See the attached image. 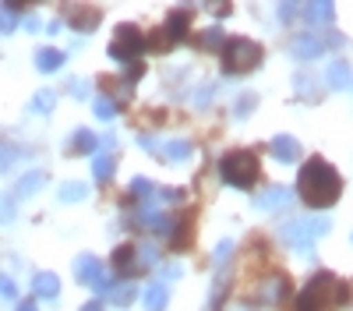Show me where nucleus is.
<instances>
[{"label": "nucleus", "mask_w": 353, "mask_h": 311, "mask_svg": "<svg viewBox=\"0 0 353 311\" xmlns=\"http://www.w3.org/2000/svg\"><path fill=\"white\" fill-rule=\"evenodd\" d=\"M346 297L350 290L343 279H336L332 272H314L297 294V301H293V311H339Z\"/></svg>", "instance_id": "nucleus-2"}, {"label": "nucleus", "mask_w": 353, "mask_h": 311, "mask_svg": "<svg viewBox=\"0 0 353 311\" xmlns=\"http://www.w3.org/2000/svg\"><path fill=\"white\" fill-rule=\"evenodd\" d=\"M53 106H57V92H53V89H39V92L32 96V103H28V110H32V113H39V117L53 113Z\"/></svg>", "instance_id": "nucleus-18"}, {"label": "nucleus", "mask_w": 353, "mask_h": 311, "mask_svg": "<svg viewBox=\"0 0 353 311\" xmlns=\"http://www.w3.org/2000/svg\"><path fill=\"white\" fill-rule=\"evenodd\" d=\"M283 241L297 251H307L314 244V230H311V219H290L283 223Z\"/></svg>", "instance_id": "nucleus-7"}, {"label": "nucleus", "mask_w": 353, "mask_h": 311, "mask_svg": "<svg viewBox=\"0 0 353 311\" xmlns=\"http://www.w3.org/2000/svg\"><path fill=\"white\" fill-rule=\"evenodd\" d=\"M71 14H74V28H78V32H81V28H85V32H88V28H96V21H99V11L96 8H71Z\"/></svg>", "instance_id": "nucleus-22"}, {"label": "nucleus", "mask_w": 353, "mask_h": 311, "mask_svg": "<svg viewBox=\"0 0 353 311\" xmlns=\"http://www.w3.org/2000/svg\"><path fill=\"white\" fill-rule=\"evenodd\" d=\"M85 194H88V184H81V181H68V184H61V202H81Z\"/></svg>", "instance_id": "nucleus-23"}, {"label": "nucleus", "mask_w": 353, "mask_h": 311, "mask_svg": "<svg viewBox=\"0 0 353 311\" xmlns=\"http://www.w3.org/2000/svg\"><path fill=\"white\" fill-rule=\"evenodd\" d=\"M219 177L230 184V188H241V191H251L258 184V156L251 149H237V152H226L219 159Z\"/></svg>", "instance_id": "nucleus-3"}, {"label": "nucleus", "mask_w": 353, "mask_h": 311, "mask_svg": "<svg viewBox=\"0 0 353 311\" xmlns=\"http://www.w3.org/2000/svg\"><path fill=\"white\" fill-rule=\"evenodd\" d=\"M261 57H265V50L254 39L233 36V39L223 43V71L226 74H251L261 64Z\"/></svg>", "instance_id": "nucleus-4"}, {"label": "nucleus", "mask_w": 353, "mask_h": 311, "mask_svg": "<svg viewBox=\"0 0 353 311\" xmlns=\"http://www.w3.org/2000/svg\"><path fill=\"white\" fill-rule=\"evenodd\" d=\"M297 11H301L297 4H279V18L283 21H293V14H297Z\"/></svg>", "instance_id": "nucleus-36"}, {"label": "nucleus", "mask_w": 353, "mask_h": 311, "mask_svg": "<svg viewBox=\"0 0 353 311\" xmlns=\"http://www.w3.org/2000/svg\"><path fill=\"white\" fill-rule=\"evenodd\" d=\"M145 226H149L152 234H159V237H173V216H166V212H156V209H145Z\"/></svg>", "instance_id": "nucleus-16"}, {"label": "nucleus", "mask_w": 353, "mask_h": 311, "mask_svg": "<svg viewBox=\"0 0 353 311\" xmlns=\"http://www.w3.org/2000/svg\"><path fill=\"white\" fill-rule=\"evenodd\" d=\"M138 146H141L145 152H156V156L163 152V146H159V141H156V138H149V134H141V138H138Z\"/></svg>", "instance_id": "nucleus-33"}, {"label": "nucleus", "mask_w": 353, "mask_h": 311, "mask_svg": "<svg viewBox=\"0 0 353 311\" xmlns=\"http://www.w3.org/2000/svg\"><path fill=\"white\" fill-rule=\"evenodd\" d=\"M269 152H272L276 159L290 163V159H297V156H301V146H297V141H293L290 134H279V138H272V146H269Z\"/></svg>", "instance_id": "nucleus-17"}, {"label": "nucleus", "mask_w": 353, "mask_h": 311, "mask_svg": "<svg viewBox=\"0 0 353 311\" xmlns=\"http://www.w3.org/2000/svg\"><path fill=\"white\" fill-rule=\"evenodd\" d=\"M131 191H134V198H141V202L152 209V202H156V191H159V188H156L152 181H145V177H134V181H131Z\"/></svg>", "instance_id": "nucleus-20"}, {"label": "nucleus", "mask_w": 353, "mask_h": 311, "mask_svg": "<svg viewBox=\"0 0 353 311\" xmlns=\"http://www.w3.org/2000/svg\"><path fill=\"white\" fill-rule=\"evenodd\" d=\"M21 156V149H14V146H8V141H0V174L4 170H11V163Z\"/></svg>", "instance_id": "nucleus-28"}, {"label": "nucleus", "mask_w": 353, "mask_h": 311, "mask_svg": "<svg viewBox=\"0 0 353 311\" xmlns=\"http://www.w3.org/2000/svg\"><path fill=\"white\" fill-rule=\"evenodd\" d=\"M230 251H233V241H219V248H216V254H212L216 265H223V262L230 259Z\"/></svg>", "instance_id": "nucleus-32"}, {"label": "nucleus", "mask_w": 353, "mask_h": 311, "mask_svg": "<svg viewBox=\"0 0 353 311\" xmlns=\"http://www.w3.org/2000/svg\"><path fill=\"white\" fill-rule=\"evenodd\" d=\"M339 191H343V181L339 174L325 163V159H307L301 166V177H297V194L304 198V202L311 209H329L339 202Z\"/></svg>", "instance_id": "nucleus-1"}, {"label": "nucleus", "mask_w": 353, "mask_h": 311, "mask_svg": "<svg viewBox=\"0 0 353 311\" xmlns=\"http://www.w3.org/2000/svg\"><path fill=\"white\" fill-rule=\"evenodd\" d=\"M25 28H28V32H36V28H39V18L28 14V18H25Z\"/></svg>", "instance_id": "nucleus-38"}, {"label": "nucleus", "mask_w": 353, "mask_h": 311, "mask_svg": "<svg viewBox=\"0 0 353 311\" xmlns=\"http://www.w3.org/2000/svg\"><path fill=\"white\" fill-rule=\"evenodd\" d=\"M307 14H311L314 21H325V25H332V18H336V8L329 4V0H321V4H307Z\"/></svg>", "instance_id": "nucleus-24"}, {"label": "nucleus", "mask_w": 353, "mask_h": 311, "mask_svg": "<svg viewBox=\"0 0 353 311\" xmlns=\"http://www.w3.org/2000/svg\"><path fill=\"white\" fill-rule=\"evenodd\" d=\"M159 156H166V159H188V156H191V141L173 138V141H166V146H163Z\"/></svg>", "instance_id": "nucleus-21"}, {"label": "nucleus", "mask_w": 353, "mask_h": 311, "mask_svg": "<svg viewBox=\"0 0 353 311\" xmlns=\"http://www.w3.org/2000/svg\"><path fill=\"white\" fill-rule=\"evenodd\" d=\"M96 149H99V134L85 131V128H78V131L71 134V141H68V152H71V156H92Z\"/></svg>", "instance_id": "nucleus-10"}, {"label": "nucleus", "mask_w": 353, "mask_h": 311, "mask_svg": "<svg viewBox=\"0 0 353 311\" xmlns=\"http://www.w3.org/2000/svg\"><path fill=\"white\" fill-rule=\"evenodd\" d=\"M176 276H184V265H176V262H173V265L163 269V279H176Z\"/></svg>", "instance_id": "nucleus-37"}, {"label": "nucleus", "mask_w": 353, "mask_h": 311, "mask_svg": "<svg viewBox=\"0 0 353 311\" xmlns=\"http://www.w3.org/2000/svg\"><path fill=\"white\" fill-rule=\"evenodd\" d=\"M92 177L96 181H110L113 177V156H96V163H92Z\"/></svg>", "instance_id": "nucleus-26"}, {"label": "nucleus", "mask_w": 353, "mask_h": 311, "mask_svg": "<svg viewBox=\"0 0 353 311\" xmlns=\"http://www.w3.org/2000/svg\"><path fill=\"white\" fill-rule=\"evenodd\" d=\"M131 297H134V287H117L113 290V304H121V308L131 304Z\"/></svg>", "instance_id": "nucleus-31"}, {"label": "nucleus", "mask_w": 353, "mask_h": 311, "mask_svg": "<svg viewBox=\"0 0 353 311\" xmlns=\"http://www.w3.org/2000/svg\"><path fill=\"white\" fill-rule=\"evenodd\" d=\"M325 81L332 85V89H346V85H350V64H346V61H332Z\"/></svg>", "instance_id": "nucleus-19"}, {"label": "nucleus", "mask_w": 353, "mask_h": 311, "mask_svg": "<svg viewBox=\"0 0 353 311\" xmlns=\"http://www.w3.org/2000/svg\"><path fill=\"white\" fill-rule=\"evenodd\" d=\"M81 311H103V301H88Z\"/></svg>", "instance_id": "nucleus-39"}, {"label": "nucleus", "mask_w": 353, "mask_h": 311, "mask_svg": "<svg viewBox=\"0 0 353 311\" xmlns=\"http://www.w3.org/2000/svg\"><path fill=\"white\" fill-rule=\"evenodd\" d=\"M251 106H254V96H251V92H248V96H241V103H237V117H241V121L251 113Z\"/></svg>", "instance_id": "nucleus-35"}, {"label": "nucleus", "mask_w": 353, "mask_h": 311, "mask_svg": "<svg viewBox=\"0 0 353 311\" xmlns=\"http://www.w3.org/2000/svg\"><path fill=\"white\" fill-rule=\"evenodd\" d=\"M0 297H4V301H14V297H18L14 279H11V276H4V272H0Z\"/></svg>", "instance_id": "nucleus-29"}, {"label": "nucleus", "mask_w": 353, "mask_h": 311, "mask_svg": "<svg viewBox=\"0 0 353 311\" xmlns=\"http://www.w3.org/2000/svg\"><path fill=\"white\" fill-rule=\"evenodd\" d=\"M329 46H339V36H318V32H311V36H297L290 43V53L297 57V61H314V57H321Z\"/></svg>", "instance_id": "nucleus-6"}, {"label": "nucleus", "mask_w": 353, "mask_h": 311, "mask_svg": "<svg viewBox=\"0 0 353 311\" xmlns=\"http://www.w3.org/2000/svg\"><path fill=\"white\" fill-rule=\"evenodd\" d=\"M138 53H145V36L134 25H121L117 28V39L110 43V57L113 61H138Z\"/></svg>", "instance_id": "nucleus-5"}, {"label": "nucleus", "mask_w": 353, "mask_h": 311, "mask_svg": "<svg viewBox=\"0 0 353 311\" xmlns=\"http://www.w3.org/2000/svg\"><path fill=\"white\" fill-rule=\"evenodd\" d=\"M141 301H145V308H149V311H166V304H170V287H166V283H149V287H145V294H141Z\"/></svg>", "instance_id": "nucleus-14"}, {"label": "nucleus", "mask_w": 353, "mask_h": 311, "mask_svg": "<svg viewBox=\"0 0 353 311\" xmlns=\"http://www.w3.org/2000/svg\"><path fill=\"white\" fill-rule=\"evenodd\" d=\"M32 294L39 301H57V297H61V279H57L53 272H39L32 279Z\"/></svg>", "instance_id": "nucleus-12"}, {"label": "nucleus", "mask_w": 353, "mask_h": 311, "mask_svg": "<svg viewBox=\"0 0 353 311\" xmlns=\"http://www.w3.org/2000/svg\"><path fill=\"white\" fill-rule=\"evenodd\" d=\"M14 219V198H0V223Z\"/></svg>", "instance_id": "nucleus-30"}, {"label": "nucleus", "mask_w": 353, "mask_h": 311, "mask_svg": "<svg viewBox=\"0 0 353 311\" xmlns=\"http://www.w3.org/2000/svg\"><path fill=\"white\" fill-rule=\"evenodd\" d=\"M290 198H293V191H290V188H279V184H276V188L261 191V194L254 198V209H258V212H279V209H283V205L290 202Z\"/></svg>", "instance_id": "nucleus-8"}, {"label": "nucleus", "mask_w": 353, "mask_h": 311, "mask_svg": "<svg viewBox=\"0 0 353 311\" xmlns=\"http://www.w3.org/2000/svg\"><path fill=\"white\" fill-rule=\"evenodd\" d=\"M113 269L121 272L124 279L128 276H134V272H141V265H138V248L134 244H121L113 251Z\"/></svg>", "instance_id": "nucleus-9"}, {"label": "nucleus", "mask_w": 353, "mask_h": 311, "mask_svg": "<svg viewBox=\"0 0 353 311\" xmlns=\"http://www.w3.org/2000/svg\"><path fill=\"white\" fill-rule=\"evenodd\" d=\"M103 272V262L96 259V254H78L74 259V276H78V283H88L92 287V279Z\"/></svg>", "instance_id": "nucleus-13"}, {"label": "nucleus", "mask_w": 353, "mask_h": 311, "mask_svg": "<svg viewBox=\"0 0 353 311\" xmlns=\"http://www.w3.org/2000/svg\"><path fill=\"white\" fill-rule=\"evenodd\" d=\"M64 61H68V53H64V50H53V46H43V50H36V68H39L43 74L61 71V68H64Z\"/></svg>", "instance_id": "nucleus-11"}, {"label": "nucleus", "mask_w": 353, "mask_h": 311, "mask_svg": "<svg viewBox=\"0 0 353 311\" xmlns=\"http://www.w3.org/2000/svg\"><path fill=\"white\" fill-rule=\"evenodd\" d=\"M43 184H46V174H43V170H28V174L14 184V194H11V198H14V202H18V198H28V194H36Z\"/></svg>", "instance_id": "nucleus-15"}, {"label": "nucleus", "mask_w": 353, "mask_h": 311, "mask_svg": "<svg viewBox=\"0 0 353 311\" xmlns=\"http://www.w3.org/2000/svg\"><path fill=\"white\" fill-rule=\"evenodd\" d=\"M92 110H96V117H99V121H113V117H117V103H113L110 96H96Z\"/></svg>", "instance_id": "nucleus-25"}, {"label": "nucleus", "mask_w": 353, "mask_h": 311, "mask_svg": "<svg viewBox=\"0 0 353 311\" xmlns=\"http://www.w3.org/2000/svg\"><path fill=\"white\" fill-rule=\"evenodd\" d=\"M14 25H18V8L0 4V32H14Z\"/></svg>", "instance_id": "nucleus-27"}, {"label": "nucleus", "mask_w": 353, "mask_h": 311, "mask_svg": "<svg viewBox=\"0 0 353 311\" xmlns=\"http://www.w3.org/2000/svg\"><path fill=\"white\" fill-rule=\"evenodd\" d=\"M18 311H39V308H36V301H21V304H18Z\"/></svg>", "instance_id": "nucleus-40"}, {"label": "nucleus", "mask_w": 353, "mask_h": 311, "mask_svg": "<svg viewBox=\"0 0 353 311\" xmlns=\"http://www.w3.org/2000/svg\"><path fill=\"white\" fill-rule=\"evenodd\" d=\"M71 96H74V99H85V96H88V81H85V78H74V81H71Z\"/></svg>", "instance_id": "nucleus-34"}]
</instances>
